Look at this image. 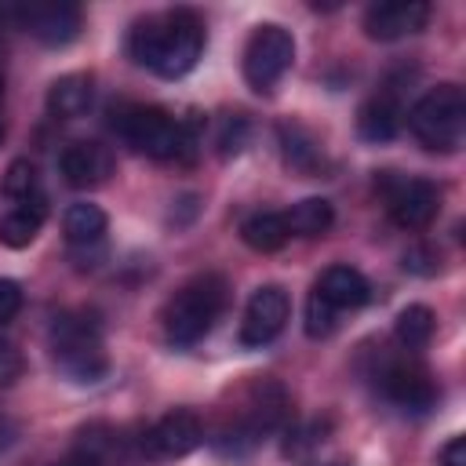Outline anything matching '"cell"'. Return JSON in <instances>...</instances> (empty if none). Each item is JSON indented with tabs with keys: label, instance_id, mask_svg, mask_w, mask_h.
Segmentation results:
<instances>
[{
	"label": "cell",
	"instance_id": "obj_3",
	"mask_svg": "<svg viewBox=\"0 0 466 466\" xmlns=\"http://www.w3.org/2000/svg\"><path fill=\"white\" fill-rule=\"evenodd\" d=\"M226 302H229V284H226V277H218V273H200V277H193V280L182 284V288L167 299V306H164V331H167V339H171L175 346H193V342H200V339L215 328V320H218V313L226 309Z\"/></svg>",
	"mask_w": 466,
	"mask_h": 466
},
{
	"label": "cell",
	"instance_id": "obj_2",
	"mask_svg": "<svg viewBox=\"0 0 466 466\" xmlns=\"http://www.w3.org/2000/svg\"><path fill=\"white\" fill-rule=\"evenodd\" d=\"M113 127L135 153L153 160H193L197 120H175L160 106H124Z\"/></svg>",
	"mask_w": 466,
	"mask_h": 466
},
{
	"label": "cell",
	"instance_id": "obj_16",
	"mask_svg": "<svg viewBox=\"0 0 466 466\" xmlns=\"http://www.w3.org/2000/svg\"><path fill=\"white\" fill-rule=\"evenodd\" d=\"M357 131L368 142H390L400 131V106L393 95H375L357 113Z\"/></svg>",
	"mask_w": 466,
	"mask_h": 466
},
{
	"label": "cell",
	"instance_id": "obj_13",
	"mask_svg": "<svg viewBox=\"0 0 466 466\" xmlns=\"http://www.w3.org/2000/svg\"><path fill=\"white\" fill-rule=\"evenodd\" d=\"M58 171L73 189H95L113 175V153L102 142H69L58 157Z\"/></svg>",
	"mask_w": 466,
	"mask_h": 466
},
{
	"label": "cell",
	"instance_id": "obj_7",
	"mask_svg": "<svg viewBox=\"0 0 466 466\" xmlns=\"http://www.w3.org/2000/svg\"><path fill=\"white\" fill-rule=\"evenodd\" d=\"M382 197L386 211L400 229H426L441 211V189L430 178H404L382 171Z\"/></svg>",
	"mask_w": 466,
	"mask_h": 466
},
{
	"label": "cell",
	"instance_id": "obj_17",
	"mask_svg": "<svg viewBox=\"0 0 466 466\" xmlns=\"http://www.w3.org/2000/svg\"><path fill=\"white\" fill-rule=\"evenodd\" d=\"M240 237H244V244L251 251L269 255V251H280L291 233H288V222H284L280 211H255V215H248L240 222Z\"/></svg>",
	"mask_w": 466,
	"mask_h": 466
},
{
	"label": "cell",
	"instance_id": "obj_25",
	"mask_svg": "<svg viewBox=\"0 0 466 466\" xmlns=\"http://www.w3.org/2000/svg\"><path fill=\"white\" fill-rule=\"evenodd\" d=\"M335 306H328L317 291H309V299H306V335L309 339H328L331 331H335Z\"/></svg>",
	"mask_w": 466,
	"mask_h": 466
},
{
	"label": "cell",
	"instance_id": "obj_4",
	"mask_svg": "<svg viewBox=\"0 0 466 466\" xmlns=\"http://www.w3.org/2000/svg\"><path fill=\"white\" fill-rule=\"evenodd\" d=\"M51 357L55 368L80 386H91L98 379H106L109 371V357L102 346V328L91 313H62L51 324Z\"/></svg>",
	"mask_w": 466,
	"mask_h": 466
},
{
	"label": "cell",
	"instance_id": "obj_9",
	"mask_svg": "<svg viewBox=\"0 0 466 466\" xmlns=\"http://www.w3.org/2000/svg\"><path fill=\"white\" fill-rule=\"evenodd\" d=\"M375 379H379L382 397H386L390 404L404 408V411H430V408L437 404V386H433L430 371H426L419 360H411V357H404V360H386Z\"/></svg>",
	"mask_w": 466,
	"mask_h": 466
},
{
	"label": "cell",
	"instance_id": "obj_14",
	"mask_svg": "<svg viewBox=\"0 0 466 466\" xmlns=\"http://www.w3.org/2000/svg\"><path fill=\"white\" fill-rule=\"evenodd\" d=\"M328 306H335V309H357V306H364L368 299H371V284H368V277L360 273V269H353V266H328L324 273H320V280H317V288H313Z\"/></svg>",
	"mask_w": 466,
	"mask_h": 466
},
{
	"label": "cell",
	"instance_id": "obj_31",
	"mask_svg": "<svg viewBox=\"0 0 466 466\" xmlns=\"http://www.w3.org/2000/svg\"><path fill=\"white\" fill-rule=\"evenodd\" d=\"M0 98H4V76H0Z\"/></svg>",
	"mask_w": 466,
	"mask_h": 466
},
{
	"label": "cell",
	"instance_id": "obj_26",
	"mask_svg": "<svg viewBox=\"0 0 466 466\" xmlns=\"http://www.w3.org/2000/svg\"><path fill=\"white\" fill-rule=\"evenodd\" d=\"M22 371H25V360H22V350H18L15 342H7V339H0V390H7V386H15V382L22 379Z\"/></svg>",
	"mask_w": 466,
	"mask_h": 466
},
{
	"label": "cell",
	"instance_id": "obj_21",
	"mask_svg": "<svg viewBox=\"0 0 466 466\" xmlns=\"http://www.w3.org/2000/svg\"><path fill=\"white\" fill-rule=\"evenodd\" d=\"M284 222H288V233H295V237H320L331 229L335 208L324 197H306V200L291 204V211H284Z\"/></svg>",
	"mask_w": 466,
	"mask_h": 466
},
{
	"label": "cell",
	"instance_id": "obj_32",
	"mask_svg": "<svg viewBox=\"0 0 466 466\" xmlns=\"http://www.w3.org/2000/svg\"><path fill=\"white\" fill-rule=\"evenodd\" d=\"M335 466H342V462H335Z\"/></svg>",
	"mask_w": 466,
	"mask_h": 466
},
{
	"label": "cell",
	"instance_id": "obj_5",
	"mask_svg": "<svg viewBox=\"0 0 466 466\" xmlns=\"http://www.w3.org/2000/svg\"><path fill=\"white\" fill-rule=\"evenodd\" d=\"M411 135L433 153H455L466 135V91L459 84L430 87L408 113Z\"/></svg>",
	"mask_w": 466,
	"mask_h": 466
},
{
	"label": "cell",
	"instance_id": "obj_1",
	"mask_svg": "<svg viewBox=\"0 0 466 466\" xmlns=\"http://www.w3.org/2000/svg\"><path fill=\"white\" fill-rule=\"evenodd\" d=\"M200 51H204V22L189 7L142 18L127 36V55L164 80L186 76L197 66Z\"/></svg>",
	"mask_w": 466,
	"mask_h": 466
},
{
	"label": "cell",
	"instance_id": "obj_29",
	"mask_svg": "<svg viewBox=\"0 0 466 466\" xmlns=\"http://www.w3.org/2000/svg\"><path fill=\"white\" fill-rule=\"evenodd\" d=\"M441 466H466V437H451L441 451H437Z\"/></svg>",
	"mask_w": 466,
	"mask_h": 466
},
{
	"label": "cell",
	"instance_id": "obj_22",
	"mask_svg": "<svg viewBox=\"0 0 466 466\" xmlns=\"http://www.w3.org/2000/svg\"><path fill=\"white\" fill-rule=\"evenodd\" d=\"M433 328H437V317H433V309L422 306V302L404 306V309L397 313V320H393V335H397V342H400L404 350H426L430 339H433Z\"/></svg>",
	"mask_w": 466,
	"mask_h": 466
},
{
	"label": "cell",
	"instance_id": "obj_8",
	"mask_svg": "<svg viewBox=\"0 0 466 466\" xmlns=\"http://www.w3.org/2000/svg\"><path fill=\"white\" fill-rule=\"evenodd\" d=\"M15 18L33 40H40L47 47H66L69 40L80 36V25H84L80 7L66 4V0H29V4L15 7Z\"/></svg>",
	"mask_w": 466,
	"mask_h": 466
},
{
	"label": "cell",
	"instance_id": "obj_27",
	"mask_svg": "<svg viewBox=\"0 0 466 466\" xmlns=\"http://www.w3.org/2000/svg\"><path fill=\"white\" fill-rule=\"evenodd\" d=\"M404 269L430 277V273H437V269H441V255H437L433 248H422V244H415V248H408V251H404Z\"/></svg>",
	"mask_w": 466,
	"mask_h": 466
},
{
	"label": "cell",
	"instance_id": "obj_30",
	"mask_svg": "<svg viewBox=\"0 0 466 466\" xmlns=\"http://www.w3.org/2000/svg\"><path fill=\"white\" fill-rule=\"evenodd\" d=\"M0 142H4V120H0Z\"/></svg>",
	"mask_w": 466,
	"mask_h": 466
},
{
	"label": "cell",
	"instance_id": "obj_10",
	"mask_svg": "<svg viewBox=\"0 0 466 466\" xmlns=\"http://www.w3.org/2000/svg\"><path fill=\"white\" fill-rule=\"evenodd\" d=\"M291 313V299L280 284H262L251 291L248 306H244V320H240V342L244 346H266L273 342Z\"/></svg>",
	"mask_w": 466,
	"mask_h": 466
},
{
	"label": "cell",
	"instance_id": "obj_24",
	"mask_svg": "<svg viewBox=\"0 0 466 466\" xmlns=\"http://www.w3.org/2000/svg\"><path fill=\"white\" fill-rule=\"evenodd\" d=\"M251 138V124L244 113H226L222 124H218V135H215V146H218V157H237Z\"/></svg>",
	"mask_w": 466,
	"mask_h": 466
},
{
	"label": "cell",
	"instance_id": "obj_28",
	"mask_svg": "<svg viewBox=\"0 0 466 466\" xmlns=\"http://www.w3.org/2000/svg\"><path fill=\"white\" fill-rule=\"evenodd\" d=\"M22 309V288L11 277H0V328Z\"/></svg>",
	"mask_w": 466,
	"mask_h": 466
},
{
	"label": "cell",
	"instance_id": "obj_18",
	"mask_svg": "<svg viewBox=\"0 0 466 466\" xmlns=\"http://www.w3.org/2000/svg\"><path fill=\"white\" fill-rule=\"evenodd\" d=\"M277 138H280V149H284L288 167H295V171H302V175H317V171H320L324 157H320L317 138H313L306 127H299V124H280V127H277Z\"/></svg>",
	"mask_w": 466,
	"mask_h": 466
},
{
	"label": "cell",
	"instance_id": "obj_12",
	"mask_svg": "<svg viewBox=\"0 0 466 466\" xmlns=\"http://www.w3.org/2000/svg\"><path fill=\"white\" fill-rule=\"evenodd\" d=\"M430 4L426 0H382L364 11V33L371 40H400L426 25Z\"/></svg>",
	"mask_w": 466,
	"mask_h": 466
},
{
	"label": "cell",
	"instance_id": "obj_11",
	"mask_svg": "<svg viewBox=\"0 0 466 466\" xmlns=\"http://www.w3.org/2000/svg\"><path fill=\"white\" fill-rule=\"evenodd\" d=\"M200 444H204V426H200L197 411H189V408L167 411V415L157 419V422L146 430V437H142V448H146V455H153V459H182V455L197 451Z\"/></svg>",
	"mask_w": 466,
	"mask_h": 466
},
{
	"label": "cell",
	"instance_id": "obj_15",
	"mask_svg": "<svg viewBox=\"0 0 466 466\" xmlns=\"http://www.w3.org/2000/svg\"><path fill=\"white\" fill-rule=\"evenodd\" d=\"M95 102V80L91 73H66L58 76L51 87H47V113L51 116H62V120H73V116H84Z\"/></svg>",
	"mask_w": 466,
	"mask_h": 466
},
{
	"label": "cell",
	"instance_id": "obj_20",
	"mask_svg": "<svg viewBox=\"0 0 466 466\" xmlns=\"http://www.w3.org/2000/svg\"><path fill=\"white\" fill-rule=\"evenodd\" d=\"M40 226H44V204L36 197V200H25L0 218V244L4 248H29L36 240Z\"/></svg>",
	"mask_w": 466,
	"mask_h": 466
},
{
	"label": "cell",
	"instance_id": "obj_23",
	"mask_svg": "<svg viewBox=\"0 0 466 466\" xmlns=\"http://www.w3.org/2000/svg\"><path fill=\"white\" fill-rule=\"evenodd\" d=\"M36 167H33V160H25V157H18V160H11L7 164V171H4V193L11 197V200H18V204H25V200H36Z\"/></svg>",
	"mask_w": 466,
	"mask_h": 466
},
{
	"label": "cell",
	"instance_id": "obj_6",
	"mask_svg": "<svg viewBox=\"0 0 466 466\" xmlns=\"http://www.w3.org/2000/svg\"><path fill=\"white\" fill-rule=\"evenodd\" d=\"M291 62H295V36L284 25L262 22L251 29L244 44V80L251 91H273L280 76L291 69Z\"/></svg>",
	"mask_w": 466,
	"mask_h": 466
},
{
	"label": "cell",
	"instance_id": "obj_19",
	"mask_svg": "<svg viewBox=\"0 0 466 466\" xmlns=\"http://www.w3.org/2000/svg\"><path fill=\"white\" fill-rule=\"evenodd\" d=\"M106 211L98 208V204H87V200H80V204H69L66 208V215H62V229H66V240L73 244V248H87V244H98L102 240V233H106Z\"/></svg>",
	"mask_w": 466,
	"mask_h": 466
}]
</instances>
